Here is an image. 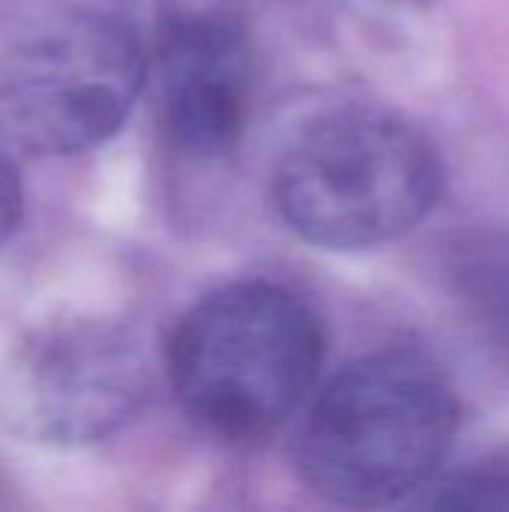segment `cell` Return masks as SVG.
Listing matches in <instances>:
<instances>
[{"label":"cell","instance_id":"obj_1","mask_svg":"<svg viewBox=\"0 0 509 512\" xmlns=\"http://www.w3.org/2000/svg\"><path fill=\"white\" fill-rule=\"evenodd\" d=\"M324 333L303 297L273 282H237L192 306L168 342V378L210 435L252 444L312 393Z\"/></svg>","mask_w":509,"mask_h":512},{"label":"cell","instance_id":"obj_2","mask_svg":"<svg viewBox=\"0 0 509 512\" xmlns=\"http://www.w3.org/2000/svg\"><path fill=\"white\" fill-rule=\"evenodd\" d=\"M444 183L435 144L402 114L351 105L312 117L282 150L273 195L285 225L330 252L414 231Z\"/></svg>","mask_w":509,"mask_h":512},{"label":"cell","instance_id":"obj_3","mask_svg":"<svg viewBox=\"0 0 509 512\" xmlns=\"http://www.w3.org/2000/svg\"><path fill=\"white\" fill-rule=\"evenodd\" d=\"M456 399L420 354L348 363L318 396L300 441L306 486L339 507H390L423 492L456 435Z\"/></svg>","mask_w":509,"mask_h":512},{"label":"cell","instance_id":"obj_4","mask_svg":"<svg viewBox=\"0 0 509 512\" xmlns=\"http://www.w3.org/2000/svg\"><path fill=\"white\" fill-rule=\"evenodd\" d=\"M147 63L126 21L102 9L51 12L0 42V141L69 159L129 120Z\"/></svg>","mask_w":509,"mask_h":512},{"label":"cell","instance_id":"obj_5","mask_svg":"<svg viewBox=\"0 0 509 512\" xmlns=\"http://www.w3.org/2000/svg\"><path fill=\"white\" fill-rule=\"evenodd\" d=\"M150 390V351L132 324L60 312L0 354V429L33 447L102 444L141 414Z\"/></svg>","mask_w":509,"mask_h":512},{"label":"cell","instance_id":"obj_6","mask_svg":"<svg viewBox=\"0 0 509 512\" xmlns=\"http://www.w3.org/2000/svg\"><path fill=\"white\" fill-rule=\"evenodd\" d=\"M252 54L243 27L222 9H174L159 39L165 129L192 156H219L246 126Z\"/></svg>","mask_w":509,"mask_h":512},{"label":"cell","instance_id":"obj_7","mask_svg":"<svg viewBox=\"0 0 509 512\" xmlns=\"http://www.w3.org/2000/svg\"><path fill=\"white\" fill-rule=\"evenodd\" d=\"M453 273L474 324L509 354V240L480 237L462 246Z\"/></svg>","mask_w":509,"mask_h":512},{"label":"cell","instance_id":"obj_8","mask_svg":"<svg viewBox=\"0 0 509 512\" xmlns=\"http://www.w3.org/2000/svg\"><path fill=\"white\" fill-rule=\"evenodd\" d=\"M423 507L435 510H498L509 512V471L468 468L444 480H432L423 489Z\"/></svg>","mask_w":509,"mask_h":512},{"label":"cell","instance_id":"obj_9","mask_svg":"<svg viewBox=\"0 0 509 512\" xmlns=\"http://www.w3.org/2000/svg\"><path fill=\"white\" fill-rule=\"evenodd\" d=\"M24 216V189L15 165L0 153V246L18 231Z\"/></svg>","mask_w":509,"mask_h":512}]
</instances>
